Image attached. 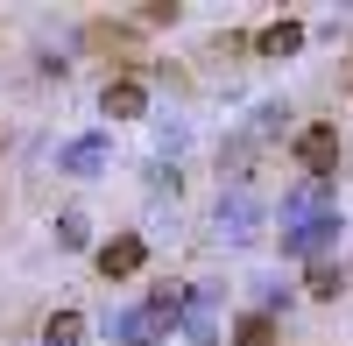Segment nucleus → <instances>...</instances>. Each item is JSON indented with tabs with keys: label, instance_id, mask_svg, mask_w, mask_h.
<instances>
[{
	"label": "nucleus",
	"instance_id": "f257e3e1",
	"mask_svg": "<svg viewBox=\"0 0 353 346\" xmlns=\"http://www.w3.org/2000/svg\"><path fill=\"white\" fill-rule=\"evenodd\" d=\"M106 332L121 339V346H156V339H170V332H184V290L170 283V290L141 297V304H128V311H113Z\"/></svg>",
	"mask_w": 353,
	"mask_h": 346
},
{
	"label": "nucleus",
	"instance_id": "f03ea898",
	"mask_svg": "<svg viewBox=\"0 0 353 346\" xmlns=\"http://www.w3.org/2000/svg\"><path fill=\"white\" fill-rule=\"evenodd\" d=\"M325 212H339L332 177H304V184H290V191H283V205H276V234H297V226L325 219Z\"/></svg>",
	"mask_w": 353,
	"mask_h": 346
},
{
	"label": "nucleus",
	"instance_id": "7ed1b4c3",
	"mask_svg": "<svg viewBox=\"0 0 353 346\" xmlns=\"http://www.w3.org/2000/svg\"><path fill=\"white\" fill-rule=\"evenodd\" d=\"M290 163H304V177H332L339 170V128L332 121H304L290 134Z\"/></svg>",
	"mask_w": 353,
	"mask_h": 346
},
{
	"label": "nucleus",
	"instance_id": "20e7f679",
	"mask_svg": "<svg viewBox=\"0 0 353 346\" xmlns=\"http://www.w3.org/2000/svg\"><path fill=\"white\" fill-rule=\"evenodd\" d=\"M219 241L226 247H254L261 241V205L248 198V184L241 191H219Z\"/></svg>",
	"mask_w": 353,
	"mask_h": 346
},
{
	"label": "nucleus",
	"instance_id": "39448f33",
	"mask_svg": "<svg viewBox=\"0 0 353 346\" xmlns=\"http://www.w3.org/2000/svg\"><path fill=\"white\" fill-rule=\"evenodd\" d=\"M92 262H99V276H106V283H128V276L149 269V241H141V234H113V241H99V247H92Z\"/></svg>",
	"mask_w": 353,
	"mask_h": 346
},
{
	"label": "nucleus",
	"instance_id": "423d86ee",
	"mask_svg": "<svg viewBox=\"0 0 353 346\" xmlns=\"http://www.w3.org/2000/svg\"><path fill=\"white\" fill-rule=\"evenodd\" d=\"M339 212H325V219H311V226H297V234H276L283 241V254L290 262H332V241H339Z\"/></svg>",
	"mask_w": 353,
	"mask_h": 346
},
{
	"label": "nucleus",
	"instance_id": "0eeeda50",
	"mask_svg": "<svg viewBox=\"0 0 353 346\" xmlns=\"http://www.w3.org/2000/svg\"><path fill=\"white\" fill-rule=\"evenodd\" d=\"M106 163H113V134L106 128H92V134H78V141L57 149V170H64V177H99Z\"/></svg>",
	"mask_w": 353,
	"mask_h": 346
},
{
	"label": "nucleus",
	"instance_id": "6e6552de",
	"mask_svg": "<svg viewBox=\"0 0 353 346\" xmlns=\"http://www.w3.org/2000/svg\"><path fill=\"white\" fill-rule=\"evenodd\" d=\"M99 113H106V121H141V113H149V85H141L134 71L106 78L99 85Z\"/></svg>",
	"mask_w": 353,
	"mask_h": 346
},
{
	"label": "nucleus",
	"instance_id": "1a4fd4ad",
	"mask_svg": "<svg viewBox=\"0 0 353 346\" xmlns=\"http://www.w3.org/2000/svg\"><path fill=\"white\" fill-rule=\"evenodd\" d=\"M297 50H304V21L297 14H283V21H269L254 36V57H297Z\"/></svg>",
	"mask_w": 353,
	"mask_h": 346
},
{
	"label": "nucleus",
	"instance_id": "9d476101",
	"mask_svg": "<svg viewBox=\"0 0 353 346\" xmlns=\"http://www.w3.org/2000/svg\"><path fill=\"white\" fill-rule=\"evenodd\" d=\"M43 346H92L85 311H50V318H43Z\"/></svg>",
	"mask_w": 353,
	"mask_h": 346
},
{
	"label": "nucleus",
	"instance_id": "9b49d317",
	"mask_svg": "<svg viewBox=\"0 0 353 346\" xmlns=\"http://www.w3.org/2000/svg\"><path fill=\"white\" fill-rule=\"evenodd\" d=\"M346 276H353L346 262H311V269H304V297H311V304H332V297L346 290Z\"/></svg>",
	"mask_w": 353,
	"mask_h": 346
},
{
	"label": "nucleus",
	"instance_id": "f8f14e48",
	"mask_svg": "<svg viewBox=\"0 0 353 346\" xmlns=\"http://www.w3.org/2000/svg\"><path fill=\"white\" fill-rule=\"evenodd\" d=\"M276 332H283V318H269V311H241L233 318V346H276Z\"/></svg>",
	"mask_w": 353,
	"mask_h": 346
},
{
	"label": "nucleus",
	"instance_id": "ddd939ff",
	"mask_svg": "<svg viewBox=\"0 0 353 346\" xmlns=\"http://www.w3.org/2000/svg\"><path fill=\"white\" fill-rule=\"evenodd\" d=\"M57 247H92V212H78V205L57 212Z\"/></svg>",
	"mask_w": 353,
	"mask_h": 346
},
{
	"label": "nucleus",
	"instance_id": "4468645a",
	"mask_svg": "<svg viewBox=\"0 0 353 346\" xmlns=\"http://www.w3.org/2000/svg\"><path fill=\"white\" fill-rule=\"evenodd\" d=\"M290 128V106H276V99H261V113H254V141H276Z\"/></svg>",
	"mask_w": 353,
	"mask_h": 346
},
{
	"label": "nucleus",
	"instance_id": "2eb2a0df",
	"mask_svg": "<svg viewBox=\"0 0 353 346\" xmlns=\"http://www.w3.org/2000/svg\"><path fill=\"white\" fill-rule=\"evenodd\" d=\"M290 304H297V290H290V283H261V297H254V311H269V318H283Z\"/></svg>",
	"mask_w": 353,
	"mask_h": 346
},
{
	"label": "nucleus",
	"instance_id": "dca6fc26",
	"mask_svg": "<svg viewBox=\"0 0 353 346\" xmlns=\"http://www.w3.org/2000/svg\"><path fill=\"white\" fill-rule=\"evenodd\" d=\"M0 149H8V134H0Z\"/></svg>",
	"mask_w": 353,
	"mask_h": 346
}]
</instances>
